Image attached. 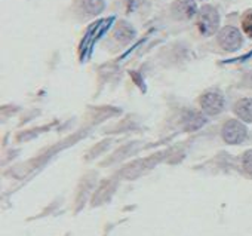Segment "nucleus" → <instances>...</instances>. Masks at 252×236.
<instances>
[{"mask_svg":"<svg viewBox=\"0 0 252 236\" xmlns=\"http://www.w3.org/2000/svg\"><path fill=\"white\" fill-rule=\"evenodd\" d=\"M80 9L88 17H95L102 12L104 0H80Z\"/></svg>","mask_w":252,"mask_h":236,"instance_id":"7","label":"nucleus"},{"mask_svg":"<svg viewBox=\"0 0 252 236\" xmlns=\"http://www.w3.org/2000/svg\"><path fill=\"white\" fill-rule=\"evenodd\" d=\"M218 43L224 51L234 52L242 46V34L234 27H224L218 34Z\"/></svg>","mask_w":252,"mask_h":236,"instance_id":"2","label":"nucleus"},{"mask_svg":"<svg viewBox=\"0 0 252 236\" xmlns=\"http://www.w3.org/2000/svg\"><path fill=\"white\" fill-rule=\"evenodd\" d=\"M222 138L228 144H239L246 138V128L239 121H228L222 127Z\"/></svg>","mask_w":252,"mask_h":236,"instance_id":"4","label":"nucleus"},{"mask_svg":"<svg viewBox=\"0 0 252 236\" xmlns=\"http://www.w3.org/2000/svg\"><path fill=\"white\" fill-rule=\"evenodd\" d=\"M197 27L200 34L212 36L220 27V15L218 11L209 5L203 6L197 14Z\"/></svg>","mask_w":252,"mask_h":236,"instance_id":"1","label":"nucleus"},{"mask_svg":"<svg viewBox=\"0 0 252 236\" xmlns=\"http://www.w3.org/2000/svg\"><path fill=\"white\" fill-rule=\"evenodd\" d=\"M200 105L206 114H218L224 108V97L218 91H208L200 97Z\"/></svg>","mask_w":252,"mask_h":236,"instance_id":"3","label":"nucleus"},{"mask_svg":"<svg viewBox=\"0 0 252 236\" xmlns=\"http://www.w3.org/2000/svg\"><path fill=\"white\" fill-rule=\"evenodd\" d=\"M134 36H135V32L128 23H119L116 30H114V37L122 43L131 42L134 39Z\"/></svg>","mask_w":252,"mask_h":236,"instance_id":"8","label":"nucleus"},{"mask_svg":"<svg viewBox=\"0 0 252 236\" xmlns=\"http://www.w3.org/2000/svg\"><path fill=\"white\" fill-rule=\"evenodd\" d=\"M143 3H144V0H125V5H126V8H128V12L138 9Z\"/></svg>","mask_w":252,"mask_h":236,"instance_id":"11","label":"nucleus"},{"mask_svg":"<svg viewBox=\"0 0 252 236\" xmlns=\"http://www.w3.org/2000/svg\"><path fill=\"white\" fill-rule=\"evenodd\" d=\"M242 167L248 175L252 177V150H248L242 158Z\"/></svg>","mask_w":252,"mask_h":236,"instance_id":"9","label":"nucleus"},{"mask_svg":"<svg viewBox=\"0 0 252 236\" xmlns=\"http://www.w3.org/2000/svg\"><path fill=\"white\" fill-rule=\"evenodd\" d=\"M197 11L194 0H175L172 3V15L177 20L186 21L190 20Z\"/></svg>","mask_w":252,"mask_h":236,"instance_id":"5","label":"nucleus"},{"mask_svg":"<svg viewBox=\"0 0 252 236\" xmlns=\"http://www.w3.org/2000/svg\"><path fill=\"white\" fill-rule=\"evenodd\" d=\"M242 27H243V32H245L249 37H252V14H248V15L243 18Z\"/></svg>","mask_w":252,"mask_h":236,"instance_id":"10","label":"nucleus"},{"mask_svg":"<svg viewBox=\"0 0 252 236\" xmlns=\"http://www.w3.org/2000/svg\"><path fill=\"white\" fill-rule=\"evenodd\" d=\"M234 113L243 122H252V98H242L234 104Z\"/></svg>","mask_w":252,"mask_h":236,"instance_id":"6","label":"nucleus"}]
</instances>
